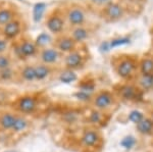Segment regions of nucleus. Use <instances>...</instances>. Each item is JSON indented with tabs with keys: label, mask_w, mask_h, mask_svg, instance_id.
I'll return each mask as SVG.
<instances>
[{
	"label": "nucleus",
	"mask_w": 153,
	"mask_h": 152,
	"mask_svg": "<svg viewBox=\"0 0 153 152\" xmlns=\"http://www.w3.org/2000/svg\"><path fill=\"white\" fill-rule=\"evenodd\" d=\"M10 49L12 56L22 61H26L32 57H38L40 52V47L36 41L27 35H23L11 42Z\"/></svg>",
	"instance_id": "1"
},
{
	"label": "nucleus",
	"mask_w": 153,
	"mask_h": 152,
	"mask_svg": "<svg viewBox=\"0 0 153 152\" xmlns=\"http://www.w3.org/2000/svg\"><path fill=\"white\" fill-rule=\"evenodd\" d=\"M112 63L115 72L123 79H130L134 76L136 70L139 67V62L135 56L129 54H122L113 56Z\"/></svg>",
	"instance_id": "2"
},
{
	"label": "nucleus",
	"mask_w": 153,
	"mask_h": 152,
	"mask_svg": "<svg viewBox=\"0 0 153 152\" xmlns=\"http://www.w3.org/2000/svg\"><path fill=\"white\" fill-rule=\"evenodd\" d=\"M66 26L65 10L60 8H54L45 18V27L47 31L54 36L63 34Z\"/></svg>",
	"instance_id": "3"
},
{
	"label": "nucleus",
	"mask_w": 153,
	"mask_h": 152,
	"mask_svg": "<svg viewBox=\"0 0 153 152\" xmlns=\"http://www.w3.org/2000/svg\"><path fill=\"white\" fill-rule=\"evenodd\" d=\"M25 31H26V23L19 14L0 29V35H2L10 42H13L14 40L25 35Z\"/></svg>",
	"instance_id": "4"
},
{
	"label": "nucleus",
	"mask_w": 153,
	"mask_h": 152,
	"mask_svg": "<svg viewBox=\"0 0 153 152\" xmlns=\"http://www.w3.org/2000/svg\"><path fill=\"white\" fill-rule=\"evenodd\" d=\"M65 16L66 19V24L71 28L79 26H84L87 22L85 9L79 5H71L65 11Z\"/></svg>",
	"instance_id": "5"
},
{
	"label": "nucleus",
	"mask_w": 153,
	"mask_h": 152,
	"mask_svg": "<svg viewBox=\"0 0 153 152\" xmlns=\"http://www.w3.org/2000/svg\"><path fill=\"white\" fill-rule=\"evenodd\" d=\"M86 58L87 55L84 52L82 48H76V50L71 51V52L68 53L63 56V59H65V67L68 70H80L85 65Z\"/></svg>",
	"instance_id": "6"
},
{
	"label": "nucleus",
	"mask_w": 153,
	"mask_h": 152,
	"mask_svg": "<svg viewBox=\"0 0 153 152\" xmlns=\"http://www.w3.org/2000/svg\"><path fill=\"white\" fill-rule=\"evenodd\" d=\"M125 14V8L117 2L111 1L107 5L103 7L100 11L101 18L104 19L107 23H113L117 22L124 16Z\"/></svg>",
	"instance_id": "7"
},
{
	"label": "nucleus",
	"mask_w": 153,
	"mask_h": 152,
	"mask_svg": "<svg viewBox=\"0 0 153 152\" xmlns=\"http://www.w3.org/2000/svg\"><path fill=\"white\" fill-rule=\"evenodd\" d=\"M52 46H54L57 50L60 51L63 55L68 54L71 51L76 50L79 47V44L73 39L70 34H61V35L55 36V39L53 40Z\"/></svg>",
	"instance_id": "8"
},
{
	"label": "nucleus",
	"mask_w": 153,
	"mask_h": 152,
	"mask_svg": "<svg viewBox=\"0 0 153 152\" xmlns=\"http://www.w3.org/2000/svg\"><path fill=\"white\" fill-rule=\"evenodd\" d=\"M63 56L65 55L60 51L51 45L48 46V47L40 49L38 57L40 59V62L42 63H45V65H55L56 63H58L62 59Z\"/></svg>",
	"instance_id": "9"
},
{
	"label": "nucleus",
	"mask_w": 153,
	"mask_h": 152,
	"mask_svg": "<svg viewBox=\"0 0 153 152\" xmlns=\"http://www.w3.org/2000/svg\"><path fill=\"white\" fill-rule=\"evenodd\" d=\"M19 11L16 6L9 3H4L0 5V29L4 27L6 24L11 22L13 19L19 16Z\"/></svg>",
	"instance_id": "10"
},
{
	"label": "nucleus",
	"mask_w": 153,
	"mask_h": 152,
	"mask_svg": "<svg viewBox=\"0 0 153 152\" xmlns=\"http://www.w3.org/2000/svg\"><path fill=\"white\" fill-rule=\"evenodd\" d=\"M16 106L24 113H31L37 107V99L36 97L31 96V95L23 96L19 99Z\"/></svg>",
	"instance_id": "11"
},
{
	"label": "nucleus",
	"mask_w": 153,
	"mask_h": 152,
	"mask_svg": "<svg viewBox=\"0 0 153 152\" xmlns=\"http://www.w3.org/2000/svg\"><path fill=\"white\" fill-rule=\"evenodd\" d=\"M70 35L73 37V39L79 45H81V44H83L88 40L89 36H90V30L86 27V24L74 27V28H71Z\"/></svg>",
	"instance_id": "12"
},
{
	"label": "nucleus",
	"mask_w": 153,
	"mask_h": 152,
	"mask_svg": "<svg viewBox=\"0 0 153 152\" xmlns=\"http://www.w3.org/2000/svg\"><path fill=\"white\" fill-rule=\"evenodd\" d=\"M113 102V96L108 91H101L94 98V105L99 109H104L109 107Z\"/></svg>",
	"instance_id": "13"
},
{
	"label": "nucleus",
	"mask_w": 153,
	"mask_h": 152,
	"mask_svg": "<svg viewBox=\"0 0 153 152\" xmlns=\"http://www.w3.org/2000/svg\"><path fill=\"white\" fill-rule=\"evenodd\" d=\"M139 90L133 85H124L120 88V95L126 100H135L138 97Z\"/></svg>",
	"instance_id": "14"
},
{
	"label": "nucleus",
	"mask_w": 153,
	"mask_h": 152,
	"mask_svg": "<svg viewBox=\"0 0 153 152\" xmlns=\"http://www.w3.org/2000/svg\"><path fill=\"white\" fill-rule=\"evenodd\" d=\"M36 70V79L37 81H43L48 78L52 73V65H48L45 63H38L35 65Z\"/></svg>",
	"instance_id": "15"
},
{
	"label": "nucleus",
	"mask_w": 153,
	"mask_h": 152,
	"mask_svg": "<svg viewBox=\"0 0 153 152\" xmlns=\"http://www.w3.org/2000/svg\"><path fill=\"white\" fill-rule=\"evenodd\" d=\"M19 76L24 81L27 82H33V81H37L36 79V70L35 65H26L19 70Z\"/></svg>",
	"instance_id": "16"
},
{
	"label": "nucleus",
	"mask_w": 153,
	"mask_h": 152,
	"mask_svg": "<svg viewBox=\"0 0 153 152\" xmlns=\"http://www.w3.org/2000/svg\"><path fill=\"white\" fill-rule=\"evenodd\" d=\"M140 73L145 75H153V57L152 56H144L139 61Z\"/></svg>",
	"instance_id": "17"
},
{
	"label": "nucleus",
	"mask_w": 153,
	"mask_h": 152,
	"mask_svg": "<svg viewBox=\"0 0 153 152\" xmlns=\"http://www.w3.org/2000/svg\"><path fill=\"white\" fill-rule=\"evenodd\" d=\"M138 83L140 87L144 90H149L153 88V75H145V73H140L138 78Z\"/></svg>",
	"instance_id": "18"
},
{
	"label": "nucleus",
	"mask_w": 153,
	"mask_h": 152,
	"mask_svg": "<svg viewBox=\"0 0 153 152\" xmlns=\"http://www.w3.org/2000/svg\"><path fill=\"white\" fill-rule=\"evenodd\" d=\"M16 117L10 113H3L0 116V125L4 129H11L14 125Z\"/></svg>",
	"instance_id": "19"
},
{
	"label": "nucleus",
	"mask_w": 153,
	"mask_h": 152,
	"mask_svg": "<svg viewBox=\"0 0 153 152\" xmlns=\"http://www.w3.org/2000/svg\"><path fill=\"white\" fill-rule=\"evenodd\" d=\"M35 41H36V43L38 44L39 47H40V49L48 47V46L53 44V39L49 36V34H46V33H42L40 36H38V38H37Z\"/></svg>",
	"instance_id": "20"
},
{
	"label": "nucleus",
	"mask_w": 153,
	"mask_h": 152,
	"mask_svg": "<svg viewBox=\"0 0 153 152\" xmlns=\"http://www.w3.org/2000/svg\"><path fill=\"white\" fill-rule=\"evenodd\" d=\"M137 128L139 130L140 133L148 134L152 131L153 128V122L149 119H143L137 124Z\"/></svg>",
	"instance_id": "21"
},
{
	"label": "nucleus",
	"mask_w": 153,
	"mask_h": 152,
	"mask_svg": "<svg viewBox=\"0 0 153 152\" xmlns=\"http://www.w3.org/2000/svg\"><path fill=\"white\" fill-rule=\"evenodd\" d=\"M13 65V56L10 53H4L0 54V70H5V68L11 67Z\"/></svg>",
	"instance_id": "22"
},
{
	"label": "nucleus",
	"mask_w": 153,
	"mask_h": 152,
	"mask_svg": "<svg viewBox=\"0 0 153 152\" xmlns=\"http://www.w3.org/2000/svg\"><path fill=\"white\" fill-rule=\"evenodd\" d=\"M131 42V39L129 37H117V38H113L112 40L109 41L110 48H117L120 47V46L128 45Z\"/></svg>",
	"instance_id": "23"
},
{
	"label": "nucleus",
	"mask_w": 153,
	"mask_h": 152,
	"mask_svg": "<svg viewBox=\"0 0 153 152\" xmlns=\"http://www.w3.org/2000/svg\"><path fill=\"white\" fill-rule=\"evenodd\" d=\"M98 141V136L95 132H86L83 137V142L86 146H93Z\"/></svg>",
	"instance_id": "24"
},
{
	"label": "nucleus",
	"mask_w": 153,
	"mask_h": 152,
	"mask_svg": "<svg viewBox=\"0 0 153 152\" xmlns=\"http://www.w3.org/2000/svg\"><path fill=\"white\" fill-rule=\"evenodd\" d=\"M59 80L62 83H71L76 80V75L75 73V70H68L65 68V72H63L59 77Z\"/></svg>",
	"instance_id": "25"
},
{
	"label": "nucleus",
	"mask_w": 153,
	"mask_h": 152,
	"mask_svg": "<svg viewBox=\"0 0 153 152\" xmlns=\"http://www.w3.org/2000/svg\"><path fill=\"white\" fill-rule=\"evenodd\" d=\"M11 42L8 41L6 38H4L2 35H0V54H4V53H8L10 50Z\"/></svg>",
	"instance_id": "26"
},
{
	"label": "nucleus",
	"mask_w": 153,
	"mask_h": 152,
	"mask_svg": "<svg viewBox=\"0 0 153 152\" xmlns=\"http://www.w3.org/2000/svg\"><path fill=\"white\" fill-rule=\"evenodd\" d=\"M13 76L14 72L12 67L5 68V70H0V80L1 81H9L13 78Z\"/></svg>",
	"instance_id": "27"
},
{
	"label": "nucleus",
	"mask_w": 153,
	"mask_h": 152,
	"mask_svg": "<svg viewBox=\"0 0 153 152\" xmlns=\"http://www.w3.org/2000/svg\"><path fill=\"white\" fill-rule=\"evenodd\" d=\"M26 127H27L26 119H23V117H16L12 129H13L16 132H19V131H23V130L26 129Z\"/></svg>",
	"instance_id": "28"
},
{
	"label": "nucleus",
	"mask_w": 153,
	"mask_h": 152,
	"mask_svg": "<svg viewBox=\"0 0 153 152\" xmlns=\"http://www.w3.org/2000/svg\"><path fill=\"white\" fill-rule=\"evenodd\" d=\"M129 119L131 122L138 124L140 121L143 119V113L140 112L139 110H133V111H131V113L129 114Z\"/></svg>",
	"instance_id": "29"
},
{
	"label": "nucleus",
	"mask_w": 153,
	"mask_h": 152,
	"mask_svg": "<svg viewBox=\"0 0 153 152\" xmlns=\"http://www.w3.org/2000/svg\"><path fill=\"white\" fill-rule=\"evenodd\" d=\"M45 8H46V5L44 3H38L35 6V19L36 21H38V19H40L42 18L44 11H45Z\"/></svg>",
	"instance_id": "30"
},
{
	"label": "nucleus",
	"mask_w": 153,
	"mask_h": 152,
	"mask_svg": "<svg viewBox=\"0 0 153 152\" xmlns=\"http://www.w3.org/2000/svg\"><path fill=\"white\" fill-rule=\"evenodd\" d=\"M120 144H122V146H123V147H125V148H127V149L132 148V147L134 146V144H135V139H134V137H132V136L126 137V138H124V139L122 140V142H120Z\"/></svg>",
	"instance_id": "31"
},
{
	"label": "nucleus",
	"mask_w": 153,
	"mask_h": 152,
	"mask_svg": "<svg viewBox=\"0 0 153 152\" xmlns=\"http://www.w3.org/2000/svg\"><path fill=\"white\" fill-rule=\"evenodd\" d=\"M112 0H90V2L93 4L94 6H97V7H100L101 9L103 8L104 6L107 5L108 3H110Z\"/></svg>",
	"instance_id": "32"
},
{
	"label": "nucleus",
	"mask_w": 153,
	"mask_h": 152,
	"mask_svg": "<svg viewBox=\"0 0 153 152\" xmlns=\"http://www.w3.org/2000/svg\"><path fill=\"white\" fill-rule=\"evenodd\" d=\"M76 96L81 100H89L90 99V94L88 92H84V91H79L78 93L76 94Z\"/></svg>",
	"instance_id": "33"
},
{
	"label": "nucleus",
	"mask_w": 153,
	"mask_h": 152,
	"mask_svg": "<svg viewBox=\"0 0 153 152\" xmlns=\"http://www.w3.org/2000/svg\"><path fill=\"white\" fill-rule=\"evenodd\" d=\"M101 119V114L99 113V112L97 111H94L92 112V114H91L90 116V121L92 122H99Z\"/></svg>",
	"instance_id": "34"
},
{
	"label": "nucleus",
	"mask_w": 153,
	"mask_h": 152,
	"mask_svg": "<svg viewBox=\"0 0 153 152\" xmlns=\"http://www.w3.org/2000/svg\"><path fill=\"white\" fill-rule=\"evenodd\" d=\"M100 49H101V51H104V52H107V51H109L110 49H111V48H110L109 41H106V42H103L102 44H101Z\"/></svg>",
	"instance_id": "35"
},
{
	"label": "nucleus",
	"mask_w": 153,
	"mask_h": 152,
	"mask_svg": "<svg viewBox=\"0 0 153 152\" xmlns=\"http://www.w3.org/2000/svg\"><path fill=\"white\" fill-rule=\"evenodd\" d=\"M151 121L153 122V113H152V119H151Z\"/></svg>",
	"instance_id": "36"
},
{
	"label": "nucleus",
	"mask_w": 153,
	"mask_h": 152,
	"mask_svg": "<svg viewBox=\"0 0 153 152\" xmlns=\"http://www.w3.org/2000/svg\"><path fill=\"white\" fill-rule=\"evenodd\" d=\"M7 152H16V151H7Z\"/></svg>",
	"instance_id": "37"
}]
</instances>
